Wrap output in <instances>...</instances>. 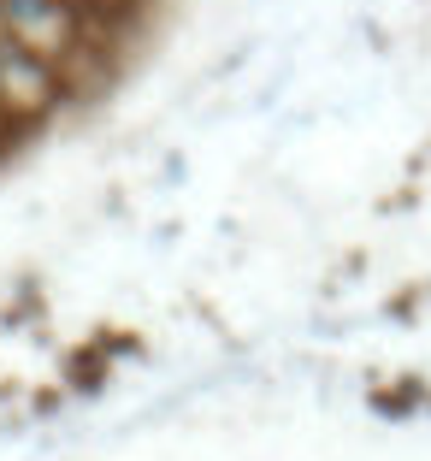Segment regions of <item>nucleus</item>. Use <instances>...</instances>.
<instances>
[{
	"label": "nucleus",
	"instance_id": "obj_1",
	"mask_svg": "<svg viewBox=\"0 0 431 461\" xmlns=\"http://www.w3.org/2000/svg\"><path fill=\"white\" fill-rule=\"evenodd\" d=\"M0 24L13 30L18 48H59L71 36V6L66 0H0Z\"/></svg>",
	"mask_w": 431,
	"mask_h": 461
}]
</instances>
